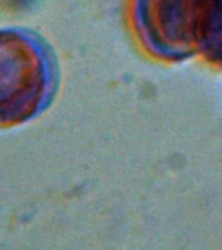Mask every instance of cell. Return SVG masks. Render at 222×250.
I'll use <instances>...</instances> for the list:
<instances>
[{
	"label": "cell",
	"instance_id": "obj_1",
	"mask_svg": "<svg viewBox=\"0 0 222 250\" xmlns=\"http://www.w3.org/2000/svg\"><path fill=\"white\" fill-rule=\"evenodd\" d=\"M56 68L50 50L29 31L8 29L0 39V119L15 126L42 112L54 95Z\"/></svg>",
	"mask_w": 222,
	"mask_h": 250
},
{
	"label": "cell",
	"instance_id": "obj_2",
	"mask_svg": "<svg viewBox=\"0 0 222 250\" xmlns=\"http://www.w3.org/2000/svg\"><path fill=\"white\" fill-rule=\"evenodd\" d=\"M209 0H129L136 37L148 54L181 62L199 54Z\"/></svg>",
	"mask_w": 222,
	"mask_h": 250
},
{
	"label": "cell",
	"instance_id": "obj_3",
	"mask_svg": "<svg viewBox=\"0 0 222 250\" xmlns=\"http://www.w3.org/2000/svg\"><path fill=\"white\" fill-rule=\"evenodd\" d=\"M199 54L208 62L222 68V0H209L200 34Z\"/></svg>",
	"mask_w": 222,
	"mask_h": 250
}]
</instances>
